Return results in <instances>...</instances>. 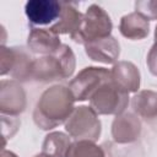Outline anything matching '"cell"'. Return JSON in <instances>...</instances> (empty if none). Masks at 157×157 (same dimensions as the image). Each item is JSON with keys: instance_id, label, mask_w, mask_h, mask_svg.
Returning a JSON list of instances; mask_svg holds the SVG:
<instances>
[{"instance_id": "8fae6325", "label": "cell", "mask_w": 157, "mask_h": 157, "mask_svg": "<svg viewBox=\"0 0 157 157\" xmlns=\"http://www.w3.org/2000/svg\"><path fill=\"white\" fill-rule=\"evenodd\" d=\"M27 45L33 53L45 56L55 53L61 47V43L59 36L50 28L32 27L27 38Z\"/></svg>"}, {"instance_id": "5b68a950", "label": "cell", "mask_w": 157, "mask_h": 157, "mask_svg": "<svg viewBox=\"0 0 157 157\" xmlns=\"http://www.w3.org/2000/svg\"><path fill=\"white\" fill-rule=\"evenodd\" d=\"M65 130L70 137L96 142L102 131L101 120L96 112L87 105L75 107L72 114L65 123Z\"/></svg>"}, {"instance_id": "9c48e42d", "label": "cell", "mask_w": 157, "mask_h": 157, "mask_svg": "<svg viewBox=\"0 0 157 157\" xmlns=\"http://www.w3.org/2000/svg\"><path fill=\"white\" fill-rule=\"evenodd\" d=\"M141 123L134 113L117 115L112 123V137L117 144H130L139 139Z\"/></svg>"}, {"instance_id": "3957f363", "label": "cell", "mask_w": 157, "mask_h": 157, "mask_svg": "<svg viewBox=\"0 0 157 157\" xmlns=\"http://www.w3.org/2000/svg\"><path fill=\"white\" fill-rule=\"evenodd\" d=\"M113 23L109 15L97 4H92L83 13L78 31L71 36V39L78 44H87L96 39L110 36Z\"/></svg>"}, {"instance_id": "5bb4252c", "label": "cell", "mask_w": 157, "mask_h": 157, "mask_svg": "<svg viewBox=\"0 0 157 157\" xmlns=\"http://www.w3.org/2000/svg\"><path fill=\"white\" fill-rule=\"evenodd\" d=\"M119 32L123 37L131 40H140L148 36L150 21L137 12H130L120 18Z\"/></svg>"}, {"instance_id": "44dd1931", "label": "cell", "mask_w": 157, "mask_h": 157, "mask_svg": "<svg viewBox=\"0 0 157 157\" xmlns=\"http://www.w3.org/2000/svg\"><path fill=\"white\" fill-rule=\"evenodd\" d=\"M146 64H147L150 72L153 76H157V39H155V43L152 44L151 49L148 50Z\"/></svg>"}, {"instance_id": "30bf717a", "label": "cell", "mask_w": 157, "mask_h": 157, "mask_svg": "<svg viewBox=\"0 0 157 157\" xmlns=\"http://www.w3.org/2000/svg\"><path fill=\"white\" fill-rule=\"evenodd\" d=\"M85 52L93 61L115 64L120 55V45L113 36H108L85 44Z\"/></svg>"}, {"instance_id": "e0dca14e", "label": "cell", "mask_w": 157, "mask_h": 157, "mask_svg": "<svg viewBox=\"0 0 157 157\" xmlns=\"http://www.w3.org/2000/svg\"><path fill=\"white\" fill-rule=\"evenodd\" d=\"M33 60H31L29 54L23 48L13 47V65L10 75L21 81H26L31 76V66Z\"/></svg>"}, {"instance_id": "7a4b0ae2", "label": "cell", "mask_w": 157, "mask_h": 157, "mask_svg": "<svg viewBox=\"0 0 157 157\" xmlns=\"http://www.w3.org/2000/svg\"><path fill=\"white\" fill-rule=\"evenodd\" d=\"M75 67L76 60L72 49L66 44H61L55 53L33 60L29 78L38 82L65 80L72 76Z\"/></svg>"}, {"instance_id": "d6986e66", "label": "cell", "mask_w": 157, "mask_h": 157, "mask_svg": "<svg viewBox=\"0 0 157 157\" xmlns=\"http://www.w3.org/2000/svg\"><path fill=\"white\" fill-rule=\"evenodd\" d=\"M135 12L140 13L148 21L157 20V0H137V1H135Z\"/></svg>"}, {"instance_id": "277c9868", "label": "cell", "mask_w": 157, "mask_h": 157, "mask_svg": "<svg viewBox=\"0 0 157 157\" xmlns=\"http://www.w3.org/2000/svg\"><path fill=\"white\" fill-rule=\"evenodd\" d=\"M129 104V92L112 80L104 82L90 98V107L97 115H120Z\"/></svg>"}, {"instance_id": "7c38bea8", "label": "cell", "mask_w": 157, "mask_h": 157, "mask_svg": "<svg viewBox=\"0 0 157 157\" xmlns=\"http://www.w3.org/2000/svg\"><path fill=\"white\" fill-rule=\"evenodd\" d=\"M110 80L129 93L140 88V71L131 61L115 63L110 70Z\"/></svg>"}, {"instance_id": "4fadbf2b", "label": "cell", "mask_w": 157, "mask_h": 157, "mask_svg": "<svg viewBox=\"0 0 157 157\" xmlns=\"http://www.w3.org/2000/svg\"><path fill=\"white\" fill-rule=\"evenodd\" d=\"M83 15L75 7L74 2H67V1H61V13L59 20L52 25L49 28L55 32L58 36L59 34H70L74 36L82 22Z\"/></svg>"}, {"instance_id": "8992f818", "label": "cell", "mask_w": 157, "mask_h": 157, "mask_svg": "<svg viewBox=\"0 0 157 157\" xmlns=\"http://www.w3.org/2000/svg\"><path fill=\"white\" fill-rule=\"evenodd\" d=\"M110 80V70L98 66L82 69L69 83V88L75 101L83 102L90 99L93 93L107 81Z\"/></svg>"}, {"instance_id": "ba28073f", "label": "cell", "mask_w": 157, "mask_h": 157, "mask_svg": "<svg viewBox=\"0 0 157 157\" xmlns=\"http://www.w3.org/2000/svg\"><path fill=\"white\" fill-rule=\"evenodd\" d=\"M26 109V93L16 81L2 80L0 83L1 115L16 117Z\"/></svg>"}, {"instance_id": "52a82bcc", "label": "cell", "mask_w": 157, "mask_h": 157, "mask_svg": "<svg viewBox=\"0 0 157 157\" xmlns=\"http://www.w3.org/2000/svg\"><path fill=\"white\" fill-rule=\"evenodd\" d=\"M25 13L33 26L54 25L61 13V1L29 0L25 5Z\"/></svg>"}, {"instance_id": "7402d4cb", "label": "cell", "mask_w": 157, "mask_h": 157, "mask_svg": "<svg viewBox=\"0 0 157 157\" xmlns=\"http://www.w3.org/2000/svg\"><path fill=\"white\" fill-rule=\"evenodd\" d=\"M1 157H17L13 152H11V151H6V150H4L2 152H1Z\"/></svg>"}, {"instance_id": "603a6c76", "label": "cell", "mask_w": 157, "mask_h": 157, "mask_svg": "<svg viewBox=\"0 0 157 157\" xmlns=\"http://www.w3.org/2000/svg\"><path fill=\"white\" fill-rule=\"evenodd\" d=\"M34 157H49V156H48V155H45V153H43V152H40V153L36 155Z\"/></svg>"}, {"instance_id": "ac0fdd59", "label": "cell", "mask_w": 157, "mask_h": 157, "mask_svg": "<svg viewBox=\"0 0 157 157\" xmlns=\"http://www.w3.org/2000/svg\"><path fill=\"white\" fill-rule=\"evenodd\" d=\"M65 157H105L101 146L88 140H76L71 142Z\"/></svg>"}, {"instance_id": "cb8c5ba5", "label": "cell", "mask_w": 157, "mask_h": 157, "mask_svg": "<svg viewBox=\"0 0 157 157\" xmlns=\"http://www.w3.org/2000/svg\"><path fill=\"white\" fill-rule=\"evenodd\" d=\"M155 39H157V25H156V28H155Z\"/></svg>"}, {"instance_id": "ffe728a7", "label": "cell", "mask_w": 157, "mask_h": 157, "mask_svg": "<svg viewBox=\"0 0 157 157\" xmlns=\"http://www.w3.org/2000/svg\"><path fill=\"white\" fill-rule=\"evenodd\" d=\"M0 74L1 76H5L11 72L12 65H13V48H6L1 47V56H0Z\"/></svg>"}, {"instance_id": "6da1fadb", "label": "cell", "mask_w": 157, "mask_h": 157, "mask_svg": "<svg viewBox=\"0 0 157 157\" xmlns=\"http://www.w3.org/2000/svg\"><path fill=\"white\" fill-rule=\"evenodd\" d=\"M75 102L69 87L56 85L45 90L33 112L36 125L42 130H52L58 125L65 124L75 109Z\"/></svg>"}, {"instance_id": "9a60e30c", "label": "cell", "mask_w": 157, "mask_h": 157, "mask_svg": "<svg viewBox=\"0 0 157 157\" xmlns=\"http://www.w3.org/2000/svg\"><path fill=\"white\" fill-rule=\"evenodd\" d=\"M131 105L134 112L146 120L157 118V92L151 90L137 92L132 97Z\"/></svg>"}, {"instance_id": "2e32d148", "label": "cell", "mask_w": 157, "mask_h": 157, "mask_svg": "<svg viewBox=\"0 0 157 157\" xmlns=\"http://www.w3.org/2000/svg\"><path fill=\"white\" fill-rule=\"evenodd\" d=\"M70 145V136L61 131H54L45 136L42 145V152L49 157H65Z\"/></svg>"}]
</instances>
